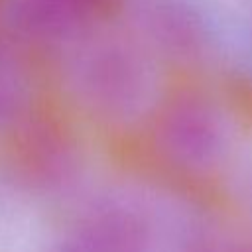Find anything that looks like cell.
I'll use <instances>...</instances> for the list:
<instances>
[{
  "mask_svg": "<svg viewBox=\"0 0 252 252\" xmlns=\"http://www.w3.org/2000/svg\"><path fill=\"white\" fill-rule=\"evenodd\" d=\"M156 142L159 154L169 163L187 171H199L215 161L220 148V134L205 108L179 104L161 116Z\"/></svg>",
  "mask_w": 252,
  "mask_h": 252,
  "instance_id": "obj_1",
  "label": "cell"
}]
</instances>
